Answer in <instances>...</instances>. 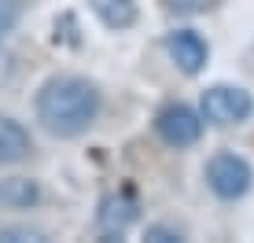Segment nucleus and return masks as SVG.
<instances>
[{"label": "nucleus", "instance_id": "nucleus-1", "mask_svg": "<svg viewBox=\"0 0 254 243\" xmlns=\"http://www.w3.org/2000/svg\"><path fill=\"white\" fill-rule=\"evenodd\" d=\"M96 115H100V92L85 77H52L37 92V122L52 136H81Z\"/></svg>", "mask_w": 254, "mask_h": 243}, {"label": "nucleus", "instance_id": "nucleus-2", "mask_svg": "<svg viewBox=\"0 0 254 243\" xmlns=\"http://www.w3.org/2000/svg\"><path fill=\"white\" fill-rule=\"evenodd\" d=\"M254 111V100L247 89H236V85H214L203 92V118L214 125H236V122H247Z\"/></svg>", "mask_w": 254, "mask_h": 243}, {"label": "nucleus", "instance_id": "nucleus-3", "mask_svg": "<svg viewBox=\"0 0 254 243\" xmlns=\"http://www.w3.org/2000/svg\"><path fill=\"white\" fill-rule=\"evenodd\" d=\"M206 181H210V188H214V195H221V199H240V195L251 188V166H247V159H240V155L221 151V155H214V159H210Z\"/></svg>", "mask_w": 254, "mask_h": 243}, {"label": "nucleus", "instance_id": "nucleus-4", "mask_svg": "<svg viewBox=\"0 0 254 243\" xmlns=\"http://www.w3.org/2000/svg\"><path fill=\"white\" fill-rule=\"evenodd\" d=\"M155 133L170 147H191L203 136V122H199V115L191 107H185V103H170V107H162L159 118H155Z\"/></svg>", "mask_w": 254, "mask_h": 243}, {"label": "nucleus", "instance_id": "nucleus-5", "mask_svg": "<svg viewBox=\"0 0 254 243\" xmlns=\"http://www.w3.org/2000/svg\"><path fill=\"white\" fill-rule=\"evenodd\" d=\"M136 195L129 192V188H122L118 195H107L100 203V214H96V221H100V232L103 236H122V232L129 229V225L136 221Z\"/></svg>", "mask_w": 254, "mask_h": 243}, {"label": "nucleus", "instance_id": "nucleus-6", "mask_svg": "<svg viewBox=\"0 0 254 243\" xmlns=\"http://www.w3.org/2000/svg\"><path fill=\"white\" fill-rule=\"evenodd\" d=\"M166 52H170V59L185 74H199V70H203V63H206V45H203V37L191 33V30L170 33V37H166Z\"/></svg>", "mask_w": 254, "mask_h": 243}, {"label": "nucleus", "instance_id": "nucleus-7", "mask_svg": "<svg viewBox=\"0 0 254 243\" xmlns=\"http://www.w3.org/2000/svg\"><path fill=\"white\" fill-rule=\"evenodd\" d=\"M26 155H30V133H26L15 118L0 115V166L19 162V159H26Z\"/></svg>", "mask_w": 254, "mask_h": 243}, {"label": "nucleus", "instance_id": "nucleus-8", "mask_svg": "<svg viewBox=\"0 0 254 243\" xmlns=\"http://www.w3.org/2000/svg\"><path fill=\"white\" fill-rule=\"evenodd\" d=\"M92 11L111 30H129L136 22V0H92Z\"/></svg>", "mask_w": 254, "mask_h": 243}, {"label": "nucleus", "instance_id": "nucleus-9", "mask_svg": "<svg viewBox=\"0 0 254 243\" xmlns=\"http://www.w3.org/2000/svg\"><path fill=\"white\" fill-rule=\"evenodd\" d=\"M37 195H41L37 184L26 177H11L0 184V203H11V206H30V203H37Z\"/></svg>", "mask_w": 254, "mask_h": 243}, {"label": "nucleus", "instance_id": "nucleus-10", "mask_svg": "<svg viewBox=\"0 0 254 243\" xmlns=\"http://www.w3.org/2000/svg\"><path fill=\"white\" fill-rule=\"evenodd\" d=\"M19 15H22V0H0V41L15 30Z\"/></svg>", "mask_w": 254, "mask_h": 243}, {"label": "nucleus", "instance_id": "nucleus-11", "mask_svg": "<svg viewBox=\"0 0 254 243\" xmlns=\"http://www.w3.org/2000/svg\"><path fill=\"white\" fill-rule=\"evenodd\" d=\"M144 240H155V243H177L181 232H177V229H166V225H151Z\"/></svg>", "mask_w": 254, "mask_h": 243}]
</instances>
